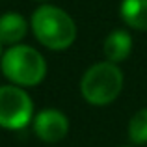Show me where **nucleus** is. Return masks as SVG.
<instances>
[{"mask_svg": "<svg viewBox=\"0 0 147 147\" xmlns=\"http://www.w3.org/2000/svg\"><path fill=\"white\" fill-rule=\"evenodd\" d=\"M123 90V73L112 61H100L90 67L82 76L80 93L90 104L104 106L114 102Z\"/></svg>", "mask_w": 147, "mask_h": 147, "instance_id": "obj_3", "label": "nucleus"}, {"mask_svg": "<svg viewBox=\"0 0 147 147\" xmlns=\"http://www.w3.org/2000/svg\"><path fill=\"white\" fill-rule=\"evenodd\" d=\"M0 47H2V43H0Z\"/></svg>", "mask_w": 147, "mask_h": 147, "instance_id": "obj_11", "label": "nucleus"}, {"mask_svg": "<svg viewBox=\"0 0 147 147\" xmlns=\"http://www.w3.org/2000/svg\"><path fill=\"white\" fill-rule=\"evenodd\" d=\"M34 115L30 95L19 86H0V127L9 130L24 129Z\"/></svg>", "mask_w": 147, "mask_h": 147, "instance_id": "obj_4", "label": "nucleus"}, {"mask_svg": "<svg viewBox=\"0 0 147 147\" xmlns=\"http://www.w3.org/2000/svg\"><path fill=\"white\" fill-rule=\"evenodd\" d=\"M2 73L15 86H37L47 75V61L34 47L13 45L0 60Z\"/></svg>", "mask_w": 147, "mask_h": 147, "instance_id": "obj_2", "label": "nucleus"}, {"mask_svg": "<svg viewBox=\"0 0 147 147\" xmlns=\"http://www.w3.org/2000/svg\"><path fill=\"white\" fill-rule=\"evenodd\" d=\"M132 50V39H130L129 32L125 30H115L104 41V56L112 63H119V61L127 60V56Z\"/></svg>", "mask_w": 147, "mask_h": 147, "instance_id": "obj_7", "label": "nucleus"}, {"mask_svg": "<svg viewBox=\"0 0 147 147\" xmlns=\"http://www.w3.org/2000/svg\"><path fill=\"white\" fill-rule=\"evenodd\" d=\"M28 34V22L21 13H4L0 17V43L4 45H19Z\"/></svg>", "mask_w": 147, "mask_h": 147, "instance_id": "obj_6", "label": "nucleus"}, {"mask_svg": "<svg viewBox=\"0 0 147 147\" xmlns=\"http://www.w3.org/2000/svg\"><path fill=\"white\" fill-rule=\"evenodd\" d=\"M119 15L130 28L147 32V0H123Z\"/></svg>", "mask_w": 147, "mask_h": 147, "instance_id": "obj_8", "label": "nucleus"}, {"mask_svg": "<svg viewBox=\"0 0 147 147\" xmlns=\"http://www.w3.org/2000/svg\"><path fill=\"white\" fill-rule=\"evenodd\" d=\"M69 130V121L65 117L63 112L49 108V110H41L34 119V132L41 142L47 144H56V142L63 140L65 134Z\"/></svg>", "mask_w": 147, "mask_h": 147, "instance_id": "obj_5", "label": "nucleus"}, {"mask_svg": "<svg viewBox=\"0 0 147 147\" xmlns=\"http://www.w3.org/2000/svg\"><path fill=\"white\" fill-rule=\"evenodd\" d=\"M32 30L37 41L50 50H65L76 39V24L69 13L49 4L34 11Z\"/></svg>", "mask_w": 147, "mask_h": 147, "instance_id": "obj_1", "label": "nucleus"}, {"mask_svg": "<svg viewBox=\"0 0 147 147\" xmlns=\"http://www.w3.org/2000/svg\"><path fill=\"white\" fill-rule=\"evenodd\" d=\"M36 2H49V0H36Z\"/></svg>", "mask_w": 147, "mask_h": 147, "instance_id": "obj_10", "label": "nucleus"}, {"mask_svg": "<svg viewBox=\"0 0 147 147\" xmlns=\"http://www.w3.org/2000/svg\"><path fill=\"white\" fill-rule=\"evenodd\" d=\"M129 140L138 145L147 144V108H142L132 115L129 123Z\"/></svg>", "mask_w": 147, "mask_h": 147, "instance_id": "obj_9", "label": "nucleus"}]
</instances>
